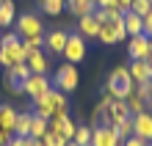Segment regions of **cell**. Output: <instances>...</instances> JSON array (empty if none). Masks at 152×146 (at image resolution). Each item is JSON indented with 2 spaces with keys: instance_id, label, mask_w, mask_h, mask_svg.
Listing matches in <instances>:
<instances>
[{
  "instance_id": "16",
  "label": "cell",
  "mask_w": 152,
  "mask_h": 146,
  "mask_svg": "<svg viewBox=\"0 0 152 146\" xmlns=\"http://www.w3.org/2000/svg\"><path fill=\"white\" fill-rule=\"evenodd\" d=\"M25 63H28L31 75H47V69H50V55H47L44 50H33V52H28Z\"/></svg>"
},
{
  "instance_id": "12",
  "label": "cell",
  "mask_w": 152,
  "mask_h": 146,
  "mask_svg": "<svg viewBox=\"0 0 152 146\" xmlns=\"http://www.w3.org/2000/svg\"><path fill=\"white\" fill-rule=\"evenodd\" d=\"M50 88H53V83L47 80V75H31L28 80H25V91H22V94L31 97V99H39V97L47 94Z\"/></svg>"
},
{
  "instance_id": "22",
  "label": "cell",
  "mask_w": 152,
  "mask_h": 146,
  "mask_svg": "<svg viewBox=\"0 0 152 146\" xmlns=\"http://www.w3.org/2000/svg\"><path fill=\"white\" fill-rule=\"evenodd\" d=\"M36 3H39V8H42L47 17H58V14L66 8V0H36Z\"/></svg>"
},
{
  "instance_id": "33",
  "label": "cell",
  "mask_w": 152,
  "mask_h": 146,
  "mask_svg": "<svg viewBox=\"0 0 152 146\" xmlns=\"http://www.w3.org/2000/svg\"><path fill=\"white\" fill-rule=\"evenodd\" d=\"M6 146H28V135H25V138H22V135H14Z\"/></svg>"
},
{
  "instance_id": "37",
  "label": "cell",
  "mask_w": 152,
  "mask_h": 146,
  "mask_svg": "<svg viewBox=\"0 0 152 146\" xmlns=\"http://www.w3.org/2000/svg\"><path fill=\"white\" fill-rule=\"evenodd\" d=\"M116 0H97V8H113Z\"/></svg>"
},
{
  "instance_id": "24",
  "label": "cell",
  "mask_w": 152,
  "mask_h": 146,
  "mask_svg": "<svg viewBox=\"0 0 152 146\" xmlns=\"http://www.w3.org/2000/svg\"><path fill=\"white\" fill-rule=\"evenodd\" d=\"M50 130V124H47V118H42V116H36L33 113V121H31V138H44V132Z\"/></svg>"
},
{
  "instance_id": "4",
  "label": "cell",
  "mask_w": 152,
  "mask_h": 146,
  "mask_svg": "<svg viewBox=\"0 0 152 146\" xmlns=\"http://www.w3.org/2000/svg\"><path fill=\"white\" fill-rule=\"evenodd\" d=\"M77 66L75 63H64L58 72H56V77H53V88H58V91H64V94H69V91H75L77 88Z\"/></svg>"
},
{
  "instance_id": "38",
  "label": "cell",
  "mask_w": 152,
  "mask_h": 146,
  "mask_svg": "<svg viewBox=\"0 0 152 146\" xmlns=\"http://www.w3.org/2000/svg\"><path fill=\"white\" fill-rule=\"evenodd\" d=\"M28 146H44V141L42 138H31V135H28Z\"/></svg>"
},
{
  "instance_id": "25",
  "label": "cell",
  "mask_w": 152,
  "mask_h": 146,
  "mask_svg": "<svg viewBox=\"0 0 152 146\" xmlns=\"http://www.w3.org/2000/svg\"><path fill=\"white\" fill-rule=\"evenodd\" d=\"M124 102H127V108H130V113H133V116H136V113H147V110H149V108H147V102L136 94V91H133V94L124 99Z\"/></svg>"
},
{
  "instance_id": "29",
  "label": "cell",
  "mask_w": 152,
  "mask_h": 146,
  "mask_svg": "<svg viewBox=\"0 0 152 146\" xmlns=\"http://www.w3.org/2000/svg\"><path fill=\"white\" fill-rule=\"evenodd\" d=\"M22 47H25V55L33 50H42L44 47V36H33V39H22Z\"/></svg>"
},
{
  "instance_id": "7",
  "label": "cell",
  "mask_w": 152,
  "mask_h": 146,
  "mask_svg": "<svg viewBox=\"0 0 152 146\" xmlns=\"http://www.w3.org/2000/svg\"><path fill=\"white\" fill-rule=\"evenodd\" d=\"M61 55L66 58V63H77L86 58V39L80 33H69V39H66V47H64V52Z\"/></svg>"
},
{
  "instance_id": "13",
  "label": "cell",
  "mask_w": 152,
  "mask_h": 146,
  "mask_svg": "<svg viewBox=\"0 0 152 146\" xmlns=\"http://www.w3.org/2000/svg\"><path fill=\"white\" fill-rule=\"evenodd\" d=\"M66 39H69V33L64 28H56V31H50L47 36H44V47H47V55H61L66 47Z\"/></svg>"
},
{
  "instance_id": "19",
  "label": "cell",
  "mask_w": 152,
  "mask_h": 146,
  "mask_svg": "<svg viewBox=\"0 0 152 146\" xmlns=\"http://www.w3.org/2000/svg\"><path fill=\"white\" fill-rule=\"evenodd\" d=\"M77 33L83 36V39H97V33H100V22H97L91 14L80 17V20H77Z\"/></svg>"
},
{
  "instance_id": "39",
  "label": "cell",
  "mask_w": 152,
  "mask_h": 146,
  "mask_svg": "<svg viewBox=\"0 0 152 146\" xmlns=\"http://www.w3.org/2000/svg\"><path fill=\"white\" fill-rule=\"evenodd\" d=\"M147 61L152 63V39H149V55H147Z\"/></svg>"
},
{
  "instance_id": "30",
  "label": "cell",
  "mask_w": 152,
  "mask_h": 146,
  "mask_svg": "<svg viewBox=\"0 0 152 146\" xmlns=\"http://www.w3.org/2000/svg\"><path fill=\"white\" fill-rule=\"evenodd\" d=\"M44 146H66V138H61V135L58 132H53V130H47V132H44Z\"/></svg>"
},
{
  "instance_id": "36",
  "label": "cell",
  "mask_w": 152,
  "mask_h": 146,
  "mask_svg": "<svg viewBox=\"0 0 152 146\" xmlns=\"http://www.w3.org/2000/svg\"><path fill=\"white\" fill-rule=\"evenodd\" d=\"M11 138H14L11 132H6V130H0V146H6V143L11 141Z\"/></svg>"
},
{
  "instance_id": "6",
  "label": "cell",
  "mask_w": 152,
  "mask_h": 146,
  "mask_svg": "<svg viewBox=\"0 0 152 146\" xmlns=\"http://www.w3.org/2000/svg\"><path fill=\"white\" fill-rule=\"evenodd\" d=\"M102 116H105V124H108V127H119L122 121H127L133 113H130V108H127L124 99H111Z\"/></svg>"
},
{
  "instance_id": "20",
  "label": "cell",
  "mask_w": 152,
  "mask_h": 146,
  "mask_svg": "<svg viewBox=\"0 0 152 146\" xmlns=\"http://www.w3.org/2000/svg\"><path fill=\"white\" fill-rule=\"evenodd\" d=\"M17 22V6L14 0H3L0 3V28H8V25Z\"/></svg>"
},
{
  "instance_id": "35",
  "label": "cell",
  "mask_w": 152,
  "mask_h": 146,
  "mask_svg": "<svg viewBox=\"0 0 152 146\" xmlns=\"http://www.w3.org/2000/svg\"><path fill=\"white\" fill-rule=\"evenodd\" d=\"M130 3L133 0H116V8H119V11H130Z\"/></svg>"
},
{
  "instance_id": "27",
  "label": "cell",
  "mask_w": 152,
  "mask_h": 146,
  "mask_svg": "<svg viewBox=\"0 0 152 146\" xmlns=\"http://www.w3.org/2000/svg\"><path fill=\"white\" fill-rule=\"evenodd\" d=\"M136 94L147 102V108H152V80H147V83H141L136 86Z\"/></svg>"
},
{
  "instance_id": "10",
  "label": "cell",
  "mask_w": 152,
  "mask_h": 146,
  "mask_svg": "<svg viewBox=\"0 0 152 146\" xmlns=\"http://www.w3.org/2000/svg\"><path fill=\"white\" fill-rule=\"evenodd\" d=\"M47 124H50V130H53V132H58V135H61V138H66V141H72V138H75L77 124L69 118V113H66V110H58V113L53 116Z\"/></svg>"
},
{
  "instance_id": "34",
  "label": "cell",
  "mask_w": 152,
  "mask_h": 146,
  "mask_svg": "<svg viewBox=\"0 0 152 146\" xmlns=\"http://www.w3.org/2000/svg\"><path fill=\"white\" fill-rule=\"evenodd\" d=\"M144 36H149V39H152V11L144 17Z\"/></svg>"
},
{
  "instance_id": "23",
  "label": "cell",
  "mask_w": 152,
  "mask_h": 146,
  "mask_svg": "<svg viewBox=\"0 0 152 146\" xmlns=\"http://www.w3.org/2000/svg\"><path fill=\"white\" fill-rule=\"evenodd\" d=\"M31 121H33V113H17V121H14V135H28L31 132Z\"/></svg>"
},
{
  "instance_id": "17",
  "label": "cell",
  "mask_w": 152,
  "mask_h": 146,
  "mask_svg": "<svg viewBox=\"0 0 152 146\" xmlns=\"http://www.w3.org/2000/svg\"><path fill=\"white\" fill-rule=\"evenodd\" d=\"M127 72H130V77H133V83H136V86L152 80V63L149 61H133L130 66H127Z\"/></svg>"
},
{
  "instance_id": "40",
  "label": "cell",
  "mask_w": 152,
  "mask_h": 146,
  "mask_svg": "<svg viewBox=\"0 0 152 146\" xmlns=\"http://www.w3.org/2000/svg\"><path fill=\"white\" fill-rule=\"evenodd\" d=\"M66 146H77V143H75V141H66Z\"/></svg>"
},
{
  "instance_id": "5",
  "label": "cell",
  "mask_w": 152,
  "mask_h": 146,
  "mask_svg": "<svg viewBox=\"0 0 152 146\" xmlns=\"http://www.w3.org/2000/svg\"><path fill=\"white\" fill-rule=\"evenodd\" d=\"M17 36L20 39H33V36H44V22L39 14H22L17 20Z\"/></svg>"
},
{
  "instance_id": "18",
  "label": "cell",
  "mask_w": 152,
  "mask_h": 146,
  "mask_svg": "<svg viewBox=\"0 0 152 146\" xmlns=\"http://www.w3.org/2000/svg\"><path fill=\"white\" fill-rule=\"evenodd\" d=\"M122 22H124V33H127V36H138V33H144V17H138L136 11H124Z\"/></svg>"
},
{
  "instance_id": "32",
  "label": "cell",
  "mask_w": 152,
  "mask_h": 146,
  "mask_svg": "<svg viewBox=\"0 0 152 146\" xmlns=\"http://www.w3.org/2000/svg\"><path fill=\"white\" fill-rule=\"evenodd\" d=\"M122 146H147V141H144V138H138V135H130V138H124V141H122Z\"/></svg>"
},
{
  "instance_id": "14",
  "label": "cell",
  "mask_w": 152,
  "mask_h": 146,
  "mask_svg": "<svg viewBox=\"0 0 152 146\" xmlns=\"http://www.w3.org/2000/svg\"><path fill=\"white\" fill-rule=\"evenodd\" d=\"M127 55H130L133 61H147V55H149V36H144V33H138V36H130Z\"/></svg>"
},
{
  "instance_id": "3",
  "label": "cell",
  "mask_w": 152,
  "mask_h": 146,
  "mask_svg": "<svg viewBox=\"0 0 152 146\" xmlns=\"http://www.w3.org/2000/svg\"><path fill=\"white\" fill-rule=\"evenodd\" d=\"M133 91H136V83H133L127 66H116L108 77V86H105V94H111L113 99H127Z\"/></svg>"
},
{
  "instance_id": "1",
  "label": "cell",
  "mask_w": 152,
  "mask_h": 146,
  "mask_svg": "<svg viewBox=\"0 0 152 146\" xmlns=\"http://www.w3.org/2000/svg\"><path fill=\"white\" fill-rule=\"evenodd\" d=\"M25 47H22V39L14 33H6L3 39H0V66L3 69H11L17 63H25Z\"/></svg>"
},
{
  "instance_id": "2",
  "label": "cell",
  "mask_w": 152,
  "mask_h": 146,
  "mask_svg": "<svg viewBox=\"0 0 152 146\" xmlns=\"http://www.w3.org/2000/svg\"><path fill=\"white\" fill-rule=\"evenodd\" d=\"M66 94L64 91H58V88H50L44 97H39V99H33V113L36 116H42V118H50L56 116L58 110H66Z\"/></svg>"
},
{
  "instance_id": "11",
  "label": "cell",
  "mask_w": 152,
  "mask_h": 146,
  "mask_svg": "<svg viewBox=\"0 0 152 146\" xmlns=\"http://www.w3.org/2000/svg\"><path fill=\"white\" fill-rule=\"evenodd\" d=\"M31 77V69L28 63H17V66L6 69V80H8V88L14 91V94H22L25 91V80Z\"/></svg>"
},
{
  "instance_id": "15",
  "label": "cell",
  "mask_w": 152,
  "mask_h": 146,
  "mask_svg": "<svg viewBox=\"0 0 152 146\" xmlns=\"http://www.w3.org/2000/svg\"><path fill=\"white\" fill-rule=\"evenodd\" d=\"M133 135L144 138L147 143H152V113H136L133 116Z\"/></svg>"
},
{
  "instance_id": "26",
  "label": "cell",
  "mask_w": 152,
  "mask_h": 146,
  "mask_svg": "<svg viewBox=\"0 0 152 146\" xmlns=\"http://www.w3.org/2000/svg\"><path fill=\"white\" fill-rule=\"evenodd\" d=\"M72 141H75L77 146H88V143H91V127H77Z\"/></svg>"
},
{
  "instance_id": "42",
  "label": "cell",
  "mask_w": 152,
  "mask_h": 146,
  "mask_svg": "<svg viewBox=\"0 0 152 146\" xmlns=\"http://www.w3.org/2000/svg\"><path fill=\"white\" fill-rule=\"evenodd\" d=\"M0 3H3V0H0Z\"/></svg>"
},
{
  "instance_id": "41",
  "label": "cell",
  "mask_w": 152,
  "mask_h": 146,
  "mask_svg": "<svg viewBox=\"0 0 152 146\" xmlns=\"http://www.w3.org/2000/svg\"><path fill=\"white\" fill-rule=\"evenodd\" d=\"M147 146H152V143H147Z\"/></svg>"
},
{
  "instance_id": "8",
  "label": "cell",
  "mask_w": 152,
  "mask_h": 146,
  "mask_svg": "<svg viewBox=\"0 0 152 146\" xmlns=\"http://www.w3.org/2000/svg\"><path fill=\"white\" fill-rule=\"evenodd\" d=\"M97 39H100L102 44H116V41L127 39L122 17H119V20H111V22H105V25H100V33H97Z\"/></svg>"
},
{
  "instance_id": "9",
  "label": "cell",
  "mask_w": 152,
  "mask_h": 146,
  "mask_svg": "<svg viewBox=\"0 0 152 146\" xmlns=\"http://www.w3.org/2000/svg\"><path fill=\"white\" fill-rule=\"evenodd\" d=\"M88 146H122V138L116 132V127H108V124H100L91 130V143Z\"/></svg>"
},
{
  "instance_id": "31",
  "label": "cell",
  "mask_w": 152,
  "mask_h": 146,
  "mask_svg": "<svg viewBox=\"0 0 152 146\" xmlns=\"http://www.w3.org/2000/svg\"><path fill=\"white\" fill-rule=\"evenodd\" d=\"M116 132H119V138L124 141V138H130V135H133V116L127 118V121H122L119 127H116Z\"/></svg>"
},
{
  "instance_id": "28",
  "label": "cell",
  "mask_w": 152,
  "mask_h": 146,
  "mask_svg": "<svg viewBox=\"0 0 152 146\" xmlns=\"http://www.w3.org/2000/svg\"><path fill=\"white\" fill-rule=\"evenodd\" d=\"M130 11H136L138 17H147L152 11V0H133V3H130Z\"/></svg>"
},
{
  "instance_id": "21",
  "label": "cell",
  "mask_w": 152,
  "mask_h": 146,
  "mask_svg": "<svg viewBox=\"0 0 152 146\" xmlns=\"http://www.w3.org/2000/svg\"><path fill=\"white\" fill-rule=\"evenodd\" d=\"M14 121H17V110L8 108V105H3L0 108V130H6V132L14 135Z\"/></svg>"
}]
</instances>
